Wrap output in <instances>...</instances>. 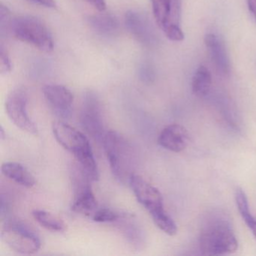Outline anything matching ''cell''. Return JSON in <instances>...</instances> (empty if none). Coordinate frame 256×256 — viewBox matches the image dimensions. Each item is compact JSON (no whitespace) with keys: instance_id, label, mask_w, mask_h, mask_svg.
I'll return each mask as SVG.
<instances>
[{"instance_id":"cell-10","label":"cell","mask_w":256,"mask_h":256,"mask_svg":"<svg viewBox=\"0 0 256 256\" xmlns=\"http://www.w3.org/2000/svg\"><path fill=\"white\" fill-rule=\"evenodd\" d=\"M125 24L127 30L138 42L146 47H152L158 42L156 34L151 24L143 14L136 11L126 14Z\"/></svg>"},{"instance_id":"cell-5","label":"cell","mask_w":256,"mask_h":256,"mask_svg":"<svg viewBox=\"0 0 256 256\" xmlns=\"http://www.w3.org/2000/svg\"><path fill=\"white\" fill-rule=\"evenodd\" d=\"M0 236L12 250L22 254H34L41 248V240L36 232L18 220L7 218Z\"/></svg>"},{"instance_id":"cell-22","label":"cell","mask_w":256,"mask_h":256,"mask_svg":"<svg viewBox=\"0 0 256 256\" xmlns=\"http://www.w3.org/2000/svg\"><path fill=\"white\" fill-rule=\"evenodd\" d=\"M12 22L11 14L6 7L4 6L2 4L0 6V29L1 32H10Z\"/></svg>"},{"instance_id":"cell-16","label":"cell","mask_w":256,"mask_h":256,"mask_svg":"<svg viewBox=\"0 0 256 256\" xmlns=\"http://www.w3.org/2000/svg\"><path fill=\"white\" fill-rule=\"evenodd\" d=\"M121 230L128 242L134 248L139 250L144 244V235L140 226L137 224L132 216L127 214H122L120 216Z\"/></svg>"},{"instance_id":"cell-15","label":"cell","mask_w":256,"mask_h":256,"mask_svg":"<svg viewBox=\"0 0 256 256\" xmlns=\"http://www.w3.org/2000/svg\"><path fill=\"white\" fill-rule=\"evenodd\" d=\"M1 170L6 178L22 186L32 188L36 185L35 178L20 163L13 162L4 163L1 167Z\"/></svg>"},{"instance_id":"cell-17","label":"cell","mask_w":256,"mask_h":256,"mask_svg":"<svg viewBox=\"0 0 256 256\" xmlns=\"http://www.w3.org/2000/svg\"><path fill=\"white\" fill-rule=\"evenodd\" d=\"M88 22L92 29L103 36H113L119 31V22L112 14L102 13L91 16Z\"/></svg>"},{"instance_id":"cell-18","label":"cell","mask_w":256,"mask_h":256,"mask_svg":"<svg viewBox=\"0 0 256 256\" xmlns=\"http://www.w3.org/2000/svg\"><path fill=\"white\" fill-rule=\"evenodd\" d=\"M212 77L209 70L204 66H200L196 70L192 82V88L194 95L205 97L210 92Z\"/></svg>"},{"instance_id":"cell-21","label":"cell","mask_w":256,"mask_h":256,"mask_svg":"<svg viewBox=\"0 0 256 256\" xmlns=\"http://www.w3.org/2000/svg\"><path fill=\"white\" fill-rule=\"evenodd\" d=\"M122 214L109 209V208H101L97 209L92 215V220L96 222H113L118 221Z\"/></svg>"},{"instance_id":"cell-23","label":"cell","mask_w":256,"mask_h":256,"mask_svg":"<svg viewBox=\"0 0 256 256\" xmlns=\"http://www.w3.org/2000/svg\"><path fill=\"white\" fill-rule=\"evenodd\" d=\"M12 71V62L10 56L4 46H0V72L8 74Z\"/></svg>"},{"instance_id":"cell-28","label":"cell","mask_w":256,"mask_h":256,"mask_svg":"<svg viewBox=\"0 0 256 256\" xmlns=\"http://www.w3.org/2000/svg\"><path fill=\"white\" fill-rule=\"evenodd\" d=\"M6 134H5V132H4V127H2V126H1V128H0V138H1V139L2 140H4V138H5Z\"/></svg>"},{"instance_id":"cell-4","label":"cell","mask_w":256,"mask_h":256,"mask_svg":"<svg viewBox=\"0 0 256 256\" xmlns=\"http://www.w3.org/2000/svg\"><path fill=\"white\" fill-rule=\"evenodd\" d=\"M10 32L17 40L31 44L42 52L54 50V40L50 31L36 18L25 16L14 18L12 22Z\"/></svg>"},{"instance_id":"cell-8","label":"cell","mask_w":256,"mask_h":256,"mask_svg":"<svg viewBox=\"0 0 256 256\" xmlns=\"http://www.w3.org/2000/svg\"><path fill=\"white\" fill-rule=\"evenodd\" d=\"M82 128L95 140L101 142L106 134L102 106L100 97L94 91L84 95L80 113Z\"/></svg>"},{"instance_id":"cell-19","label":"cell","mask_w":256,"mask_h":256,"mask_svg":"<svg viewBox=\"0 0 256 256\" xmlns=\"http://www.w3.org/2000/svg\"><path fill=\"white\" fill-rule=\"evenodd\" d=\"M32 216L36 221L47 230L50 232H64L66 230V224L59 217L54 214L43 210H34Z\"/></svg>"},{"instance_id":"cell-26","label":"cell","mask_w":256,"mask_h":256,"mask_svg":"<svg viewBox=\"0 0 256 256\" xmlns=\"http://www.w3.org/2000/svg\"><path fill=\"white\" fill-rule=\"evenodd\" d=\"M246 4L248 11L256 20V0H246Z\"/></svg>"},{"instance_id":"cell-24","label":"cell","mask_w":256,"mask_h":256,"mask_svg":"<svg viewBox=\"0 0 256 256\" xmlns=\"http://www.w3.org/2000/svg\"><path fill=\"white\" fill-rule=\"evenodd\" d=\"M28 1L30 2L31 4L46 7V8H54L56 7L55 0H28Z\"/></svg>"},{"instance_id":"cell-6","label":"cell","mask_w":256,"mask_h":256,"mask_svg":"<svg viewBox=\"0 0 256 256\" xmlns=\"http://www.w3.org/2000/svg\"><path fill=\"white\" fill-rule=\"evenodd\" d=\"M128 182L138 202L150 212L156 226H161L170 220V216L164 210L162 196L158 188L136 174L132 175Z\"/></svg>"},{"instance_id":"cell-1","label":"cell","mask_w":256,"mask_h":256,"mask_svg":"<svg viewBox=\"0 0 256 256\" xmlns=\"http://www.w3.org/2000/svg\"><path fill=\"white\" fill-rule=\"evenodd\" d=\"M199 247L204 256L230 254L238 250L232 221L224 211L214 210L205 215L200 228Z\"/></svg>"},{"instance_id":"cell-14","label":"cell","mask_w":256,"mask_h":256,"mask_svg":"<svg viewBox=\"0 0 256 256\" xmlns=\"http://www.w3.org/2000/svg\"><path fill=\"white\" fill-rule=\"evenodd\" d=\"M88 180H80L78 182L77 181V184H76L78 188L76 190L77 194L72 206V210L74 212L85 216L94 215L98 208V202Z\"/></svg>"},{"instance_id":"cell-20","label":"cell","mask_w":256,"mask_h":256,"mask_svg":"<svg viewBox=\"0 0 256 256\" xmlns=\"http://www.w3.org/2000/svg\"><path fill=\"white\" fill-rule=\"evenodd\" d=\"M235 200H236V206L238 211L242 216V220L245 223L248 222L252 218H254L250 212V206H248V199L244 190L241 188H238L235 192Z\"/></svg>"},{"instance_id":"cell-13","label":"cell","mask_w":256,"mask_h":256,"mask_svg":"<svg viewBox=\"0 0 256 256\" xmlns=\"http://www.w3.org/2000/svg\"><path fill=\"white\" fill-rule=\"evenodd\" d=\"M188 142V132L180 124H172L163 128L158 138L160 146L174 152L184 150Z\"/></svg>"},{"instance_id":"cell-2","label":"cell","mask_w":256,"mask_h":256,"mask_svg":"<svg viewBox=\"0 0 256 256\" xmlns=\"http://www.w3.org/2000/svg\"><path fill=\"white\" fill-rule=\"evenodd\" d=\"M52 130L60 144L74 155L80 168L90 180H98L100 172L88 137L62 121L54 122Z\"/></svg>"},{"instance_id":"cell-27","label":"cell","mask_w":256,"mask_h":256,"mask_svg":"<svg viewBox=\"0 0 256 256\" xmlns=\"http://www.w3.org/2000/svg\"><path fill=\"white\" fill-rule=\"evenodd\" d=\"M246 226L250 228V230H252V233L254 235V238L256 239V220L254 218H252L251 220L246 223Z\"/></svg>"},{"instance_id":"cell-7","label":"cell","mask_w":256,"mask_h":256,"mask_svg":"<svg viewBox=\"0 0 256 256\" xmlns=\"http://www.w3.org/2000/svg\"><path fill=\"white\" fill-rule=\"evenodd\" d=\"M151 4L156 22L166 37L174 42L182 41L180 0H151Z\"/></svg>"},{"instance_id":"cell-9","label":"cell","mask_w":256,"mask_h":256,"mask_svg":"<svg viewBox=\"0 0 256 256\" xmlns=\"http://www.w3.org/2000/svg\"><path fill=\"white\" fill-rule=\"evenodd\" d=\"M28 104V92L24 88H18L8 94L6 102V110L16 126L30 134H36L38 128L29 116Z\"/></svg>"},{"instance_id":"cell-25","label":"cell","mask_w":256,"mask_h":256,"mask_svg":"<svg viewBox=\"0 0 256 256\" xmlns=\"http://www.w3.org/2000/svg\"><path fill=\"white\" fill-rule=\"evenodd\" d=\"M84 1L101 12H103L106 10V0H84Z\"/></svg>"},{"instance_id":"cell-11","label":"cell","mask_w":256,"mask_h":256,"mask_svg":"<svg viewBox=\"0 0 256 256\" xmlns=\"http://www.w3.org/2000/svg\"><path fill=\"white\" fill-rule=\"evenodd\" d=\"M42 91L46 101L56 115L64 118L70 116L74 102V96L70 89L62 85L48 84Z\"/></svg>"},{"instance_id":"cell-3","label":"cell","mask_w":256,"mask_h":256,"mask_svg":"<svg viewBox=\"0 0 256 256\" xmlns=\"http://www.w3.org/2000/svg\"><path fill=\"white\" fill-rule=\"evenodd\" d=\"M102 143L114 176L121 182L130 180L134 174V154L130 144L115 131L106 132Z\"/></svg>"},{"instance_id":"cell-12","label":"cell","mask_w":256,"mask_h":256,"mask_svg":"<svg viewBox=\"0 0 256 256\" xmlns=\"http://www.w3.org/2000/svg\"><path fill=\"white\" fill-rule=\"evenodd\" d=\"M204 43L217 71L222 76H228L230 62L224 42L216 34H208L205 36Z\"/></svg>"}]
</instances>
